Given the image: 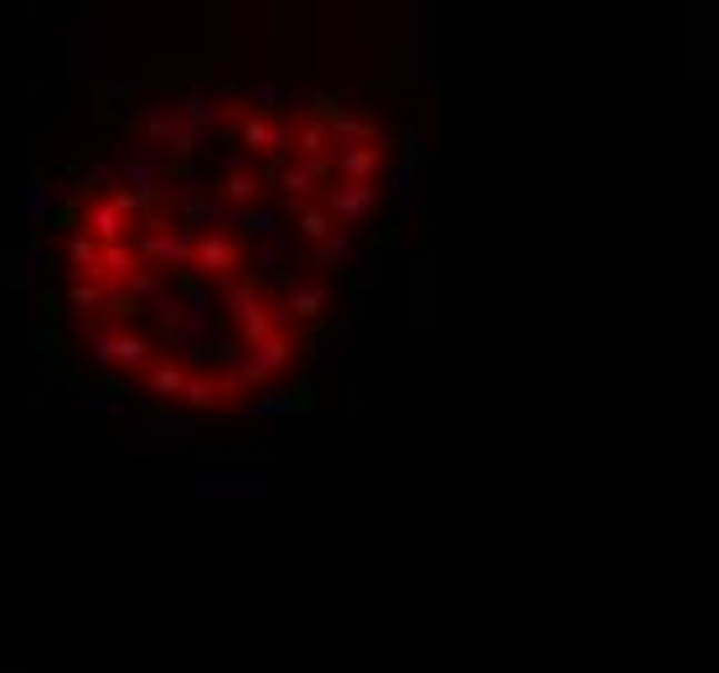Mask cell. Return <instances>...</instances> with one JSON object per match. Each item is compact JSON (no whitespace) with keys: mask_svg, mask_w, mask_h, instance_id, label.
I'll return each instance as SVG.
<instances>
[{"mask_svg":"<svg viewBox=\"0 0 719 673\" xmlns=\"http://www.w3.org/2000/svg\"><path fill=\"white\" fill-rule=\"evenodd\" d=\"M378 192L383 135L358 109L171 105L78 228L93 358L181 409L280 389L331 316Z\"/></svg>","mask_w":719,"mask_h":673,"instance_id":"6da1fadb","label":"cell"}]
</instances>
